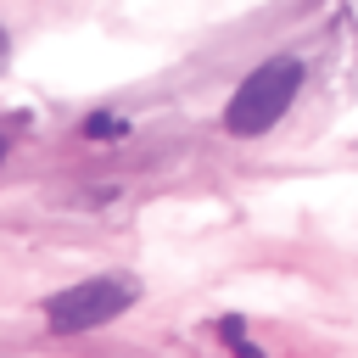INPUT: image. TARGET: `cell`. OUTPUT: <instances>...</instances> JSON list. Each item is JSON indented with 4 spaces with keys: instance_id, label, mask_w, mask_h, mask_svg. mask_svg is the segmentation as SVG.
Returning <instances> with one entry per match:
<instances>
[{
    "instance_id": "6da1fadb",
    "label": "cell",
    "mask_w": 358,
    "mask_h": 358,
    "mask_svg": "<svg viewBox=\"0 0 358 358\" xmlns=\"http://www.w3.org/2000/svg\"><path fill=\"white\" fill-rule=\"evenodd\" d=\"M296 84H302V62H291V56H274V62L252 67L241 78V90L229 95V106H224V129L235 140H252V134L274 129L285 117V106L296 101Z\"/></svg>"
},
{
    "instance_id": "7a4b0ae2",
    "label": "cell",
    "mask_w": 358,
    "mask_h": 358,
    "mask_svg": "<svg viewBox=\"0 0 358 358\" xmlns=\"http://www.w3.org/2000/svg\"><path fill=\"white\" fill-rule=\"evenodd\" d=\"M129 302H134V291L123 280H84V285H67L62 296H50L45 319H50L56 336H78V330H95V324L117 319Z\"/></svg>"
},
{
    "instance_id": "277c9868",
    "label": "cell",
    "mask_w": 358,
    "mask_h": 358,
    "mask_svg": "<svg viewBox=\"0 0 358 358\" xmlns=\"http://www.w3.org/2000/svg\"><path fill=\"white\" fill-rule=\"evenodd\" d=\"M0 56H6V34H0Z\"/></svg>"
},
{
    "instance_id": "5b68a950",
    "label": "cell",
    "mask_w": 358,
    "mask_h": 358,
    "mask_svg": "<svg viewBox=\"0 0 358 358\" xmlns=\"http://www.w3.org/2000/svg\"><path fill=\"white\" fill-rule=\"evenodd\" d=\"M0 157H6V134H0Z\"/></svg>"
},
{
    "instance_id": "3957f363",
    "label": "cell",
    "mask_w": 358,
    "mask_h": 358,
    "mask_svg": "<svg viewBox=\"0 0 358 358\" xmlns=\"http://www.w3.org/2000/svg\"><path fill=\"white\" fill-rule=\"evenodd\" d=\"M84 134H95V140H117L123 123H117V117H84Z\"/></svg>"
}]
</instances>
